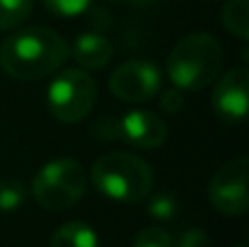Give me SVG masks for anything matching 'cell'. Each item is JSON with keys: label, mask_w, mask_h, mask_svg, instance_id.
I'll return each instance as SVG.
<instances>
[{"label": "cell", "mask_w": 249, "mask_h": 247, "mask_svg": "<svg viewBox=\"0 0 249 247\" xmlns=\"http://www.w3.org/2000/svg\"><path fill=\"white\" fill-rule=\"evenodd\" d=\"M33 11V0H0V31L22 26Z\"/></svg>", "instance_id": "obj_13"}, {"label": "cell", "mask_w": 249, "mask_h": 247, "mask_svg": "<svg viewBox=\"0 0 249 247\" xmlns=\"http://www.w3.org/2000/svg\"><path fill=\"white\" fill-rule=\"evenodd\" d=\"M72 57L81 68L88 70H101L112 61L114 46L109 44L107 37L99 33H83L77 37L72 46Z\"/></svg>", "instance_id": "obj_10"}, {"label": "cell", "mask_w": 249, "mask_h": 247, "mask_svg": "<svg viewBox=\"0 0 249 247\" xmlns=\"http://www.w3.org/2000/svg\"><path fill=\"white\" fill-rule=\"evenodd\" d=\"M123 138L138 149H155L166 140V125L162 116L149 109H133L121 121Z\"/></svg>", "instance_id": "obj_9"}, {"label": "cell", "mask_w": 249, "mask_h": 247, "mask_svg": "<svg viewBox=\"0 0 249 247\" xmlns=\"http://www.w3.org/2000/svg\"><path fill=\"white\" fill-rule=\"evenodd\" d=\"M247 171L249 162L245 156H241L230 160L214 173V177L208 184V197L216 212L225 217H236L247 210Z\"/></svg>", "instance_id": "obj_6"}, {"label": "cell", "mask_w": 249, "mask_h": 247, "mask_svg": "<svg viewBox=\"0 0 249 247\" xmlns=\"http://www.w3.org/2000/svg\"><path fill=\"white\" fill-rule=\"evenodd\" d=\"M249 74L247 68H232L216 81L212 92V107L225 123H238L247 114Z\"/></svg>", "instance_id": "obj_8"}, {"label": "cell", "mask_w": 249, "mask_h": 247, "mask_svg": "<svg viewBox=\"0 0 249 247\" xmlns=\"http://www.w3.org/2000/svg\"><path fill=\"white\" fill-rule=\"evenodd\" d=\"M92 182L109 199L138 204L153 188V171L144 160L124 151L101 156L92 166Z\"/></svg>", "instance_id": "obj_3"}, {"label": "cell", "mask_w": 249, "mask_h": 247, "mask_svg": "<svg viewBox=\"0 0 249 247\" xmlns=\"http://www.w3.org/2000/svg\"><path fill=\"white\" fill-rule=\"evenodd\" d=\"M177 197L173 195L171 191H158L151 195L149 193V214L160 221H166V219H173L177 212Z\"/></svg>", "instance_id": "obj_15"}, {"label": "cell", "mask_w": 249, "mask_h": 247, "mask_svg": "<svg viewBox=\"0 0 249 247\" xmlns=\"http://www.w3.org/2000/svg\"><path fill=\"white\" fill-rule=\"evenodd\" d=\"M223 24L238 39L249 37V0H228L223 7Z\"/></svg>", "instance_id": "obj_12"}, {"label": "cell", "mask_w": 249, "mask_h": 247, "mask_svg": "<svg viewBox=\"0 0 249 247\" xmlns=\"http://www.w3.org/2000/svg\"><path fill=\"white\" fill-rule=\"evenodd\" d=\"M96 101V83L86 70L68 68L53 79L46 105L61 123H77L90 114Z\"/></svg>", "instance_id": "obj_5"}, {"label": "cell", "mask_w": 249, "mask_h": 247, "mask_svg": "<svg viewBox=\"0 0 249 247\" xmlns=\"http://www.w3.org/2000/svg\"><path fill=\"white\" fill-rule=\"evenodd\" d=\"M88 186L86 169L72 158H57L39 169L33 179V195L42 208L64 212L83 197Z\"/></svg>", "instance_id": "obj_4"}, {"label": "cell", "mask_w": 249, "mask_h": 247, "mask_svg": "<svg viewBox=\"0 0 249 247\" xmlns=\"http://www.w3.org/2000/svg\"><path fill=\"white\" fill-rule=\"evenodd\" d=\"M160 86H162L160 68L144 59L127 61V64L118 66L109 77L112 94L124 103H142V101L153 99Z\"/></svg>", "instance_id": "obj_7"}, {"label": "cell", "mask_w": 249, "mask_h": 247, "mask_svg": "<svg viewBox=\"0 0 249 247\" xmlns=\"http://www.w3.org/2000/svg\"><path fill=\"white\" fill-rule=\"evenodd\" d=\"M173 247H210V239L199 228H188V230H184L177 236Z\"/></svg>", "instance_id": "obj_18"}, {"label": "cell", "mask_w": 249, "mask_h": 247, "mask_svg": "<svg viewBox=\"0 0 249 247\" xmlns=\"http://www.w3.org/2000/svg\"><path fill=\"white\" fill-rule=\"evenodd\" d=\"M184 105V94H181L179 88H171V90H164L160 96V107L168 114H175L181 109Z\"/></svg>", "instance_id": "obj_20"}, {"label": "cell", "mask_w": 249, "mask_h": 247, "mask_svg": "<svg viewBox=\"0 0 249 247\" xmlns=\"http://www.w3.org/2000/svg\"><path fill=\"white\" fill-rule=\"evenodd\" d=\"M70 57V46L57 31L31 26L9 35L0 46V68L20 81L51 77Z\"/></svg>", "instance_id": "obj_1"}, {"label": "cell", "mask_w": 249, "mask_h": 247, "mask_svg": "<svg viewBox=\"0 0 249 247\" xmlns=\"http://www.w3.org/2000/svg\"><path fill=\"white\" fill-rule=\"evenodd\" d=\"M223 66L221 44L208 33H190L175 44L166 61L173 86L186 92L203 90L216 79Z\"/></svg>", "instance_id": "obj_2"}, {"label": "cell", "mask_w": 249, "mask_h": 247, "mask_svg": "<svg viewBox=\"0 0 249 247\" xmlns=\"http://www.w3.org/2000/svg\"><path fill=\"white\" fill-rule=\"evenodd\" d=\"M92 134L101 140H121L123 131H121V121H99L92 129Z\"/></svg>", "instance_id": "obj_19"}, {"label": "cell", "mask_w": 249, "mask_h": 247, "mask_svg": "<svg viewBox=\"0 0 249 247\" xmlns=\"http://www.w3.org/2000/svg\"><path fill=\"white\" fill-rule=\"evenodd\" d=\"M116 2H133V4H153L158 0H116Z\"/></svg>", "instance_id": "obj_21"}, {"label": "cell", "mask_w": 249, "mask_h": 247, "mask_svg": "<svg viewBox=\"0 0 249 247\" xmlns=\"http://www.w3.org/2000/svg\"><path fill=\"white\" fill-rule=\"evenodd\" d=\"M133 247H173V239L166 230H162L158 226H151L138 232Z\"/></svg>", "instance_id": "obj_16"}, {"label": "cell", "mask_w": 249, "mask_h": 247, "mask_svg": "<svg viewBox=\"0 0 249 247\" xmlns=\"http://www.w3.org/2000/svg\"><path fill=\"white\" fill-rule=\"evenodd\" d=\"M51 247H99V241L90 226L81 221H70L55 230Z\"/></svg>", "instance_id": "obj_11"}, {"label": "cell", "mask_w": 249, "mask_h": 247, "mask_svg": "<svg viewBox=\"0 0 249 247\" xmlns=\"http://www.w3.org/2000/svg\"><path fill=\"white\" fill-rule=\"evenodd\" d=\"M44 4L59 16H79L88 9L90 0H44Z\"/></svg>", "instance_id": "obj_17"}, {"label": "cell", "mask_w": 249, "mask_h": 247, "mask_svg": "<svg viewBox=\"0 0 249 247\" xmlns=\"http://www.w3.org/2000/svg\"><path fill=\"white\" fill-rule=\"evenodd\" d=\"M26 199V186L16 177L0 179V212H13Z\"/></svg>", "instance_id": "obj_14"}, {"label": "cell", "mask_w": 249, "mask_h": 247, "mask_svg": "<svg viewBox=\"0 0 249 247\" xmlns=\"http://www.w3.org/2000/svg\"><path fill=\"white\" fill-rule=\"evenodd\" d=\"M236 247H245V245H236Z\"/></svg>", "instance_id": "obj_22"}]
</instances>
